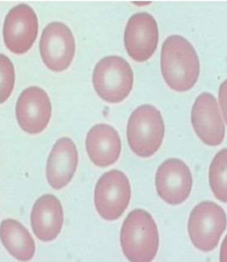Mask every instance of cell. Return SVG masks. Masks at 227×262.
<instances>
[{
  "label": "cell",
  "instance_id": "9c48e42d",
  "mask_svg": "<svg viewBox=\"0 0 227 262\" xmlns=\"http://www.w3.org/2000/svg\"><path fill=\"white\" fill-rule=\"evenodd\" d=\"M192 182L189 167L178 158L166 160L159 166L155 174L157 192L162 200L171 205L180 204L187 199Z\"/></svg>",
  "mask_w": 227,
  "mask_h": 262
},
{
  "label": "cell",
  "instance_id": "7c38bea8",
  "mask_svg": "<svg viewBox=\"0 0 227 262\" xmlns=\"http://www.w3.org/2000/svg\"><path fill=\"white\" fill-rule=\"evenodd\" d=\"M78 161V152L73 141L66 137L58 139L47 161L46 176L50 185L56 190L66 186L75 172Z\"/></svg>",
  "mask_w": 227,
  "mask_h": 262
},
{
  "label": "cell",
  "instance_id": "5bb4252c",
  "mask_svg": "<svg viewBox=\"0 0 227 262\" xmlns=\"http://www.w3.org/2000/svg\"><path fill=\"white\" fill-rule=\"evenodd\" d=\"M88 156L95 165L105 167L118 159L121 149L119 135L112 126L99 124L93 126L88 132L85 141Z\"/></svg>",
  "mask_w": 227,
  "mask_h": 262
},
{
  "label": "cell",
  "instance_id": "ba28073f",
  "mask_svg": "<svg viewBox=\"0 0 227 262\" xmlns=\"http://www.w3.org/2000/svg\"><path fill=\"white\" fill-rule=\"evenodd\" d=\"M159 34L156 22L154 17L145 12L132 15L127 23L124 42L129 56L139 62L150 58L157 46Z\"/></svg>",
  "mask_w": 227,
  "mask_h": 262
},
{
  "label": "cell",
  "instance_id": "52a82bcc",
  "mask_svg": "<svg viewBox=\"0 0 227 262\" xmlns=\"http://www.w3.org/2000/svg\"><path fill=\"white\" fill-rule=\"evenodd\" d=\"M38 28V18L31 7L23 3L14 6L7 13L4 22L3 33L6 46L14 54L25 53L35 41Z\"/></svg>",
  "mask_w": 227,
  "mask_h": 262
},
{
  "label": "cell",
  "instance_id": "277c9868",
  "mask_svg": "<svg viewBox=\"0 0 227 262\" xmlns=\"http://www.w3.org/2000/svg\"><path fill=\"white\" fill-rule=\"evenodd\" d=\"M94 89L103 100L108 103H119L128 97L133 82L132 69L123 58L111 55L100 60L92 75Z\"/></svg>",
  "mask_w": 227,
  "mask_h": 262
},
{
  "label": "cell",
  "instance_id": "30bf717a",
  "mask_svg": "<svg viewBox=\"0 0 227 262\" xmlns=\"http://www.w3.org/2000/svg\"><path fill=\"white\" fill-rule=\"evenodd\" d=\"M52 113L51 102L46 92L36 86L24 89L15 108L17 120L21 129L30 134H39L47 127Z\"/></svg>",
  "mask_w": 227,
  "mask_h": 262
},
{
  "label": "cell",
  "instance_id": "4fadbf2b",
  "mask_svg": "<svg viewBox=\"0 0 227 262\" xmlns=\"http://www.w3.org/2000/svg\"><path fill=\"white\" fill-rule=\"evenodd\" d=\"M30 219L33 233L38 239L45 242L54 240L60 233L63 222L60 201L52 194L42 195L33 205Z\"/></svg>",
  "mask_w": 227,
  "mask_h": 262
},
{
  "label": "cell",
  "instance_id": "6da1fadb",
  "mask_svg": "<svg viewBox=\"0 0 227 262\" xmlns=\"http://www.w3.org/2000/svg\"><path fill=\"white\" fill-rule=\"evenodd\" d=\"M191 43L183 37H167L162 47L161 67L163 78L172 89L179 92L191 89L199 77V59Z\"/></svg>",
  "mask_w": 227,
  "mask_h": 262
},
{
  "label": "cell",
  "instance_id": "7a4b0ae2",
  "mask_svg": "<svg viewBox=\"0 0 227 262\" xmlns=\"http://www.w3.org/2000/svg\"><path fill=\"white\" fill-rule=\"evenodd\" d=\"M120 240L123 253L129 261H152L157 252L159 238L151 215L141 209L130 212L122 225Z\"/></svg>",
  "mask_w": 227,
  "mask_h": 262
},
{
  "label": "cell",
  "instance_id": "5b68a950",
  "mask_svg": "<svg viewBox=\"0 0 227 262\" xmlns=\"http://www.w3.org/2000/svg\"><path fill=\"white\" fill-rule=\"evenodd\" d=\"M131 194L128 179L123 172L113 169L103 174L95 186V205L100 216L109 221L118 219L127 208Z\"/></svg>",
  "mask_w": 227,
  "mask_h": 262
},
{
  "label": "cell",
  "instance_id": "8fae6325",
  "mask_svg": "<svg viewBox=\"0 0 227 262\" xmlns=\"http://www.w3.org/2000/svg\"><path fill=\"white\" fill-rule=\"evenodd\" d=\"M191 121L196 134L205 144L215 146L223 140L225 126L218 102L211 94L204 92L197 97L192 108Z\"/></svg>",
  "mask_w": 227,
  "mask_h": 262
},
{
  "label": "cell",
  "instance_id": "3957f363",
  "mask_svg": "<svg viewBox=\"0 0 227 262\" xmlns=\"http://www.w3.org/2000/svg\"><path fill=\"white\" fill-rule=\"evenodd\" d=\"M165 131L160 111L150 104L141 105L132 112L128 120L127 137L128 145L137 156L150 157L161 146Z\"/></svg>",
  "mask_w": 227,
  "mask_h": 262
},
{
  "label": "cell",
  "instance_id": "e0dca14e",
  "mask_svg": "<svg viewBox=\"0 0 227 262\" xmlns=\"http://www.w3.org/2000/svg\"><path fill=\"white\" fill-rule=\"evenodd\" d=\"M0 103L6 101L10 95L15 81L13 64L6 56L0 55Z\"/></svg>",
  "mask_w": 227,
  "mask_h": 262
},
{
  "label": "cell",
  "instance_id": "2e32d148",
  "mask_svg": "<svg viewBox=\"0 0 227 262\" xmlns=\"http://www.w3.org/2000/svg\"><path fill=\"white\" fill-rule=\"evenodd\" d=\"M227 150L219 151L210 164L209 172L210 187L215 197L224 203L227 202Z\"/></svg>",
  "mask_w": 227,
  "mask_h": 262
},
{
  "label": "cell",
  "instance_id": "9a60e30c",
  "mask_svg": "<svg viewBox=\"0 0 227 262\" xmlns=\"http://www.w3.org/2000/svg\"><path fill=\"white\" fill-rule=\"evenodd\" d=\"M0 238L9 254L19 261L31 260L34 255L35 245L28 230L17 220L11 218L3 220L1 223Z\"/></svg>",
  "mask_w": 227,
  "mask_h": 262
},
{
  "label": "cell",
  "instance_id": "8992f818",
  "mask_svg": "<svg viewBox=\"0 0 227 262\" xmlns=\"http://www.w3.org/2000/svg\"><path fill=\"white\" fill-rule=\"evenodd\" d=\"M39 49L42 61L49 69L56 72L66 69L75 51V40L70 28L60 21L48 23L42 32Z\"/></svg>",
  "mask_w": 227,
  "mask_h": 262
}]
</instances>
